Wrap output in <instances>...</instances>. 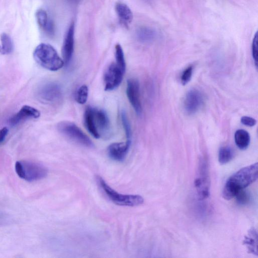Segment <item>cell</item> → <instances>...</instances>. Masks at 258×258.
<instances>
[{
    "instance_id": "obj_1",
    "label": "cell",
    "mask_w": 258,
    "mask_h": 258,
    "mask_svg": "<svg viewBox=\"0 0 258 258\" xmlns=\"http://www.w3.org/2000/svg\"><path fill=\"white\" fill-rule=\"evenodd\" d=\"M257 177V162L240 169L226 181L222 191V197L227 200L233 199L239 191L255 181Z\"/></svg>"
},
{
    "instance_id": "obj_2",
    "label": "cell",
    "mask_w": 258,
    "mask_h": 258,
    "mask_svg": "<svg viewBox=\"0 0 258 258\" xmlns=\"http://www.w3.org/2000/svg\"><path fill=\"white\" fill-rule=\"evenodd\" d=\"M33 56L40 66L51 71H57L64 65L56 50L48 44H39L34 51Z\"/></svg>"
},
{
    "instance_id": "obj_3",
    "label": "cell",
    "mask_w": 258,
    "mask_h": 258,
    "mask_svg": "<svg viewBox=\"0 0 258 258\" xmlns=\"http://www.w3.org/2000/svg\"><path fill=\"white\" fill-rule=\"evenodd\" d=\"M97 182L100 187L108 197L115 204L127 207H135L144 203L143 198L138 195H124L120 194L110 187L104 179L100 176L96 177Z\"/></svg>"
},
{
    "instance_id": "obj_4",
    "label": "cell",
    "mask_w": 258,
    "mask_h": 258,
    "mask_svg": "<svg viewBox=\"0 0 258 258\" xmlns=\"http://www.w3.org/2000/svg\"><path fill=\"white\" fill-rule=\"evenodd\" d=\"M18 176L29 182L38 181L45 178L48 173L47 168L43 165L33 161H18L15 165Z\"/></svg>"
},
{
    "instance_id": "obj_5",
    "label": "cell",
    "mask_w": 258,
    "mask_h": 258,
    "mask_svg": "<svg viewBox=\"0 0 258 258\" xmlns=\"http://www.w3.org/2000/svg\"><path fill=\"white\" fill-rule=\"evenodd\" d=\"M58 131L76 142L88 147L93 146L90 138L75 123L69 121H62L57 125Z\"/></svg>"
},
{
    "instance_id": "obj_6",
    "label": "cell",
    "mask_w": 258,
    "mask_h": 258,
    "mask_svg": "<svg viewBox=\"0 0 258 258\" xmlns=\"http://www.w3.org/2000/svg\"><path fill=\"white\" fill-rule=\"evenodd\" d=\"M199 176L195 180V186L200 200L207 198L209 196L210 181L208 166L205 160L200 161Z\"/></svg>"
},
{
    "instance_id": "obj_7",
    "label": "cell",
    "mask_w": 258,
    "mask_h": 258,
    "mask_svg": "<svg viewBox=\"0 0 258 258\" xmlns=\"http://www.w3.org/2000/svg\"><path fill=\"white\" fill-rule=\"evenodd\" d=\"M124 73L115 63L110 64L104 75L105 90L110 91L117 88L122 80Z\"/></svg>"
},
{
    "instance_id": "obj_8",
    "label": "cell",
    "mask_w": 258,
    "mask_h": 258,
    "mask_svg": "<svg viewBox=\"0 0 258 258\" xmlns=\"http://www.w3.org/2000/svg\"><path fill=\"white\" fill-rule=\"evenodd\" d=\"M61 95L60 88L54 83H48L41 86L37 91L38 98L46 103H55L61 98Z\"/></svg>"
},
{
    "instance_id": "obj_9",
    "label": "cell",
    "mask_w": 258,
    "mask_h": 258,
    "mask_svg": "<svg viewBox=\"0 0 258 258\" xmlns=\"http://www.w3.org/2000/svg\"><path fill=\"white\" fill-rule=\"evenodd\" d=\"M183 103L185 112L189 115L194 114L201 108L203 104V96L199 90L190 89L187 92Z\"/></svg>"
},
{
    "instance_id": "obj_10",
    "label": "cell",
    "mask_w": 258,
    "mask_h": 258,
    "mask_svg": "<svg viewBox=\"0 0 258 258\" xmlns=\"http://www.w3.org/2000/svg\"><path fill=\"white\" fill-rule=\"evenodd\" d=\"M126 95L128 100L136 113H142V105L140 99V85L137 80L130 79L127 82Z\"/></svg>"
},
{
    "instance_id": "obj_11",
    "label": "cell",
    "mask_w": 258,
    "mask_h": 258,
    "mask_svg": "<svg viewBox=\"0 0 258 258\" xmlns=\"http://www.w3.org/2000/svg\"><path fill=\"white\" fill-rule=\"evenodd\" d=\"M92 119L93 126L100 136L105 135L109 130L108 116L103 110L92 107Z\"/></svg>"
},
{
    "instance_id": "obj_12",
    "label": "cell",
    "mask_w": 258,
    "mask_h": 258,
    "mask_svg": "<svg viewBox=\"0 0 258 258\" xmlns=\"http://www.w3.org/2000/svg\"><path fill=\"white\" fill-rule=\"evenodd\" d=\"M74 23L70 26L65 36L62 47V56L65 66L68 65L72 58L74 49Z\"/></svg>"
},
{
    "instance_id": "obj_13",
    "label": "cell",
    "mask_w": 258,
    "mask_h": 258,
    "mask_svg": "<svg viewBox=\"0 0 258 258\" xmlns=\"http://www.w3.org/2000/svg\"><path fill=\"white\" fill-rule=\"evenodd\" d=\"M40 115V113L37 109L29 105H24L10 118L9 122L11 125H16L28 119L37 118Z\"/></svg>"
},
{
    "instance_id": "obj_14",
    "label": "cell",
    "mask_w": 258,
    "mask_h": 258,
    "mask_svg": "<svg viewBox=\"0 0 258 258\" xmlns=\"http://www.w3.org/2000/svg\"><path fill=\"white\" fill-rule=\"evenodd\" d=\"M131 145V141L125 143H114L110 144L107 148L109 157L116 161H123L128 153Z\"/></svg>"
},
{
    "instance_id": "obj_15",
    "label": "cell",
    "mask_w": 258,
    "mask_h": 258,
    "mask_svg": "<svg viewBox=\"0 0 258 258\" xmlns=\"http://www.w3.org/2000/svg\"><path fill=\"white\" fill-rule=\"evenodd\" d=\"M243 242L249 253L257 255V234L254 228H252L249 230Z\"/></svg>"
},
{
    "instance_id": "obj_16",
    "label": "cell",
    "mask_w": 258,
    "mask_h": 258,
    "mask_svg": "<svg viewBox=\"0 0 258 258\" xmlns=\"http://www.w3.org/2000/svg\"><path fill=\"white\" fill-rule=\"evenodd\" d=\"M115 11L123 24L127 25L132 21L133 15L132 11L126 5L121 3L116 4Z\"/></svg>"
},
{
    "instance_id": "obj_17",
    "label": "cell",
    "mask_w": 258,
    "mask_h": 258,
    "mask_svg": "<svg viewBox=\"0 0 258 258\" xmlns=\"http://www.w3.org/2000/svg\"><path fill=\"white\" fill-rule=\"evenodd\" d=\"M234 140L235 144L239 149L245 150L250 143V136L246 131L239 129L235 133Z\"/></svg>"
},
{
    "instance_id": "obj_18",
    "label": "cell",
    "mask_w": 258,
    "mask_h": 258,
    "mask_svg": "<svg viewBox=\"0 0 258 258\" xmlns=\"http://www.w3.org/2000/svg\"><path fill=\"white\" fill-rule=\"evenodd\" d=\"M234 152L229 146H223L220 148L218 153V160L221 164H225L233 158Z\"/></svg>"
},
{
    "instance_id": "obj_19",
    "label": "cell",
    "mask_w": 258,
    "mask_h": 258,
    "mask_svg": "<svg viewBox=\"0 0 258 258\" xmlns=\"http://www.w3.org/2000/svg\"><path fill=\"white\" fill-rule=\"evenodd\" d=\"M1 41L0 52L3 54L11 53L13 49V43L11 37L4 33L1 36Z\"/></svg>"
},
{
    "instance_id": "obj_20",
    "label": "cell",
    "mask_w": 258,
    "mask_h": 258,
    "mask_svg": "<svg viewBox=\"0 0 258 258\" xmlns=\"http://www.w3.org/2000/svg\"><path fill=\"white\" fill-rule=\"evenodd\" d=\"M115 63L124 73L125 71V61L121 46L117 44L115 47Z\"/></svg>"
},
{
    "instance_id": "obj_21",
    "label": "cell",
    "mask_w": 258,
    "mask_h": 258,
    "mask_svg": "<svg viewBox=\"0 0 258 258\" xmlns=\"http://www.w3.org/2000/svg\"><path fill=\"white\" fill-rule=\"evenodd\" d=\"M137 36L141 41L149 42L153 40L155 36V33L150 28L143 27L138 30Z\"/></svg>"
},
{
    "instance_id": "obj_22",
    "label": "cell",
    "mask_w": 258,
    "mask_h": 258,
    "mask_svg": "<svg viewBox=\"0 0 258 258\" xmlns=\"http://www.w3.org/2000/svg\"><path fill=\"white\" fill-rule=\"evenodd\" d=\"M88 96V88L85 85H82L78 89L76 93V101L81 104L85 103L87 100Z\"/></svg>"
},
{
    "instance_id": "obj_23",
    "label": "cell",
    "mask_w": 258,
    "mask_h": 258,
    "mask_svg": "<svg viewBox=\"0 0 258 258\" xmlns=\"http://www.w3.org/2000/svg\"><path fill=\"white\" fill-rule=\"evenodd\" d=\"M36 17L38 25L44 30L50 20L46 12L43 10L39 9L36 12Z\"/></svg>"
},
{
    "instance_id": "obj_24",
    "label": "cell",
    "mask_w": 258,
    "mask_h": 258,
    "mask_svg": "<svg viewBox=\"0 0 258 258\" xmlns=\"http://www.w3.org/2000/svg\"><path fill=\"white\" fill-rule=\"evenodd\" d=\"M193 72V67H187L182 72L181 76V83L183 85L187 84L190 80Z\"/></svg>"
},
{
    "instance_id": "obj_25",
    "label": "cell",
    "mask_w": 258,
    "mask_h": 258,
    "mask_svg": "<svg viewBox=\"0 0 258 258\" xmlns=\"http://www.w3.org/2000/svg\"><path fill=\"white\" fill-rule=\"evenodd\" d=\"M121 120L125 133L127 141H131V138L132 136L131 126L126 114L124 112H122L121 114Z\"/></svg>"
},
{
    "instance_id": "obj_26",
    "label": "cell",
    "mask_w": 258,
    "mask_h": 258,
    "mask_svg": "<svg viewBox=\"0 0 258 258\" xmlns=\"http://www.w3.org/2000/svg\"><path fill=\"white\" fill-rule=\"evenodd\" d=\"M237 202L241 205L246 204L249 199V195L243 189L239 191L236 196Z\"/></svg>"
},
{
    "instance_id": "obj_27",
    "label": "cell",
    "mask_w": 258,
    "mask_h": 258,
    "mask_svg": "<svg viewBox=\"0 0 258 258\" xmlns=\"http://www.w3.org/2000/svg\"><path fill=\"white\" fill-rule=\"evenodd\" d=\"M252 55L256 67L257 66V34L255 33L252 43Z\"/></svg>"
},
{
    "instance_id": "obj_28",
    "label": "cell",
    "mask_w": 258,
    "mask_h": 258,
    "mask_svg": "<svg viewBox=\"0 0 258 258\" xmlns=\"http://www.w3.org/2000/svg\"><path fill=\"white\" fill-rule=\"evenodd\" d=\"M241 122L246 126H253L256 124V121L252 117L244 116L241 117Z\"/></svg>"
},
{
    "instance_id": "obj_29",
    "label": "cell",
    "mask_w": 258,
    "mask_h": 258,
    "mask_svg": "<svg viewBox=\"0 0 258 258\" xmlns=\"http://www.w3.org/2000/svg\"><path fill=\"white\" fill-rule=\"evenodd\" d=\"M8 133V129L4 127L0 130V144L5 140Z\"/></svg>"
},
{
    "instance_id": "obj_30",
    "label": "cell",
    "mask_w": 258,
    "mask_h": 258,
    "mask_svg": "<svg viewBox=\"0 0 258 258\" xmlns=\"http://www.w3.org/2000/svg\"><path fill=\"white\" fill-rule=\"evenodd\" d=\"M71 1H78V0H71Z\"/></svg>"
},
{
    "instance_id": "obj_31",
    "label": "cell",
    "mask_w": 258,
    "mask_h": 258,
    "mask_svg": "<svg viewBox=\"0 0 258 258\" xmlns=\"http://www.w3.org/2000/svg\"><path fill=\"white\" fill-rule=\"evenodd\" d=\"M0 215H1V214H0Z\"/></svg>"
}]
</instances>
